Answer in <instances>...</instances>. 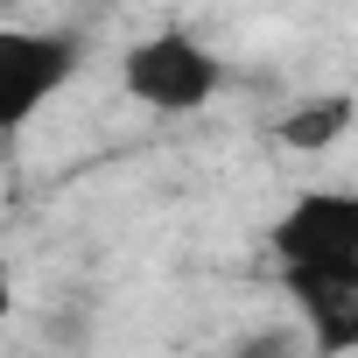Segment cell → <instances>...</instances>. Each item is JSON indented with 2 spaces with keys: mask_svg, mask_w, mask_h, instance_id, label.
Masks as SVG:
<instances>
[{
  "mask_svg": "<svg viewBox=\"0 0 358 358\" xmlns=\"http://www.w3.org/2000/svg\"><path fill=\"white\" fill-rule=\"evenodd\" d=\"M120 92L148 113H204L225 92V64L190 29H155L120 57Z\"/></svg>",
  "mask_w": 358,
  "mask_h": 358,
  "instance_id": "1",
  "label": "cell"
},
{
  "mask_svg": "<svg viewBox=\"0 0 358 358\" xmlns=\"http://www.w3.org/2000/svg\"><path fill=\"white\" fill-rule=\"evenodd\" d=\"M78 71H85L78 29H0V127L22 134Z\"/></svg>",
  "mask_w": 358,
  "mask_h": 358,
  "instance_id": "2",
  "label": "cell"
},
{
  "mask_svg": "<svg viewBox=\"0 0 358 358\" xmlns=\"http://www.w3.org/2000/svg\"><path fill=\"white\" fill-rule=\"evenodd\" d=\"M267 253H274L281 274L358 260V190H302V197L274 218Z\"/></svg>",
  "mask_w": 358,
  "mask_h": 358,
  "instance_id": "3",
  "label": "cell"
},
{
  "mask_svg": "<svg viewBox=\"0 0 358 358\" xmlns=\"http://www.w3.org/2000/svg\"><path fill=\"white\" fill-rule=\"evenodd\" d=\"M281 288H288V302L302 316L309 351H358V260L281 274Z\"/></svg>",
  "mask_w": 358,
  "mask_h": 358,
  "instance_id": "4",
  "label": "cell"
},
{
  "mask_svg": "<svg viewBox=\"0 0 358 358\" xmlns=\"http://www.w3.org/2000/svg\"><path fill=\"white\" fill-rule=\"evenodd\" d=\"M351 120H358V99L351 92H316V99H302V106H288L274 120V141L288 155H323V148H337L351 134Z\"/></svg>",
  "mask_w": 358,
  "mask_h": 358,
  "instance_id": "5",
  "label": "cell"
},
{
  "mask_svg": "<svg viewBox=\"0 0 358 358\" xmlns=\"http://www.w3.org/2000/svg\"><path fill=\"white\" fill-rule=\"evenodd\" d=\"M85 8H113V0H85Z\"/></svg>",
  "mask_w": 358,
  "mask_h": 358,
  "instance_id": "6",
  "label": "cell"
}]
</instances>
